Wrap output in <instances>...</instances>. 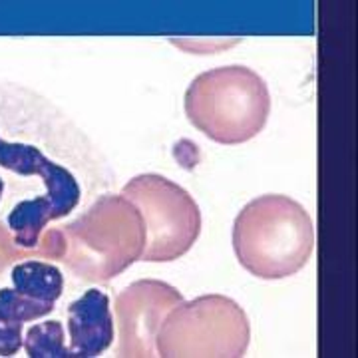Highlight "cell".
<instances>
[{
	"instance_id": "6da1fadb",
	"label": "cell",
	"mask_w": 358,
	"mask_h": 358,
	"mask_svg": "<svg viewBox=\"0 0 358 358\" xmlns=\"http://www.w3.org/2000/svg\"><path fill=\"white\" fill-rule=\"evenodd\" d=\"M0 169L20 179L24 201H48L54 221L110 183L86 134L46 98L8 82H0Z\"/></svg>"
},
{
	"instance_id": "7a4b0ae2",
	"label": "cell",
	"mask_w": 358,
	"mask_h": 358,
	"mask_svg": "<svg viewBox=\"0 0 358 358\" xmlns=\"http://www.w3.org/2000/svg\"><path fill=\"white\" fill-rule=\"evenodd\" d=\"M233 249L241 267L265 281L296 275L315 249L307 209L287 195H261L233 223Z\"/></svg>"
},
{
	"instance_id": "3957f363",
	"label": "cell",
	"mask_w": 358,
	"mask_h": 358,
	"mask_svg": "<svg viewBox=\"0 0 358 358\" xmlns=\"http://www.w3.org/2000/svg\"><path fill=\"white\" fill-rule=\"evenodd\" d=\"M62 235L68 268L84 281L106 282L140 261L145 227L138 207L122 193H103Z\"/></svg>"
},
{
	"instance_id": "277c9868",
	"label": "cell",
	"mask_w": 358,
	"mask_h": 358,
	"mask_svg": "<svg viewBox=\"0 0 358 358\" xmlns=\"http://www.w3.org/2000/svg\"><path fill=\"white\" fill-rule=\"evenodd\" d=\"M185 114L209 140L239 145L263 131L271 114V94L251 68L221 66L189 84Z\"/></svg>"
},
{
	"instance_id": "5b68a950",
	"label": "cell",
	"mask_w": 358,
	"mask_h": 358,
	"mask_svg": "<svg viewBox=\"0 0 358 358\" xmlns=\"http://www.w3.org/2000/svg\"><path fill=\"white\" fill-rule=\"evenodd\" d=\"M249 343L251 324L239 303L223 294H203L167 313L155 338V352L164 358H239Z\"/></svg>"
},
{
	"instance_id": "8992f818",
	"label": "cell",
	"mask_w": 358,
	"mask_h": 358,
	"mask_svg": "<svg viewBox=\"0 0 358 358\" xmlns=\"http://www.w3.org/2000/svg\"><path fill=\"white\" fill-rule=\"evenodd\" d=\"M122 195L138 207L145 247L140 261L171 263L192 249L201 233V211L189 193L171 179L143 173L129 179Z\"/></svg>"
},
{
	"instance_id": "52a82bcc",
	"label": "cell",
	"mask_w": 358,
	"mask_h": 358,
	"mask_svg": "<svg viewBox=\"0 0 358 358\" xmlns=\"http://www.w3.org/2000/svg\"><path fill=\"white\" fill-rule=\"evenodd\" d=\"M183 303V294L164 281H136L115 299L117 355L155 357V338L167 313Z\"/></svg>"
},
{
	"instance_id": "ba28073f",
	"label": "cell",
	"mask_w": 358,
	"mask_h": 358,
	"mask_svg": "<svg viewBox=\"0 0 358 358\" xmlns=\"http://www.w3.org/2000/svg\"><path fill=\"white\" fill-rule=\"evenodd\" d=\"M70 358H94L114 343V317L108 294L88 289L68 307Z\"/></svg>"
},
{
	"instance_id": "9c48e42d",
	"label": "cell",
	"mask_w": 358,
	"mask_h": 358,
	"mask_svg": "<svg viewBox=\"0 0 358 358\" xmlns=\"http://www.w3.org/2000/svg\"><path fill=\"white\" fill-rule=\"evenodd\" d=\"M10 279L14 289L20 294H26L36 301L56 303L64 291V275L58 267L44 261H26L13 268Z\"/></svg>"
},
{
	"instance_id": "30bf717a",
	"label": "cell",
	"mask_w": 358,
	"mask_h": 358,
	"mask_svg": "<svg viewBox=\"0 0 358 358\" xmlns=\"http://www.w3.org/2000/svg\"><path fill=\"white\" fill-rule=\"evenodd\" d=\"M24 348L30 358H70L64 345V327L60 320H46L30 327L26 333Z\"/></svg>"
},
{
	"instance_id": "8fae6325",
	"label": "cell",
	"mask_w": 358,
	"mask_h": 358,
	"mask_svg": "<svg viewBox=\"0 0 358 358\" xmlns=\"http://www.w3.org/2000/svg\"><path fill=\"white\" fill-rule=\"evenodd\" d=\"M54 310V303L36 301L26 294H20L16 289H2L0 291V320H38Z\"/></svg>"
},
{
	"instance_id": "7c38bea8",
	"label": "cell",
	"mask_w": 358,
	"mask_h": 358,
	"mask_svg": "<svg viewBox=\"0 0 358 358\" xmlns=\"http://www.w3.org/2000/svg\"><path fill=\"white\" fill-rule=\"evenodd\" d=\"M22 327L18 320H0V357H13L22 348Z\"/></svg>"
},
{
	"instance_id": "4fadbf2b",
	"label": "cell",
	"mask_w": 358,
	"mask_h": 358,
	"mask_svg": "<svg viewBox=\"0 0 358 358\" xmlns=\"http://www.w3.org/2000/svg\"><path fill=\"white\" fill-rule=\"evenodd\" d=\"M34 251H38V247L36 249H22V247H18V245L14 243L13 231L0 223V271L6 267L10 261H14V259H24L26 255H30Z\"/></svg>"
}]
</instances>
